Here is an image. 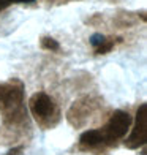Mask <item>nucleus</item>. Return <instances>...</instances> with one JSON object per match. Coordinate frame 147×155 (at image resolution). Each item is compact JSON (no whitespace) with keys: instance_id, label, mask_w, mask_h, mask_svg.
Returning a JSON list of instances; mask_svg holds the SVG:
<instances>
[{"instance_id":"obj_1","label":"nucleus","mask_w":147,"mask_h":155,"mask_svg":"<svg viewBox=\"0 0 147 155\" xmlns=\"http://www.w3.org/2000/svg\"><path fill=\"white\" fill-rule=\"evenodd\" d=\"M0 116L8 125L24 120V84L21 79L11 78L0 84Z\"/></svg>"},{"instance_id":"obj_2","label":"nucleus","mask_w":147,"mask_h":155,"mask_svg":"<svg viewBox=\"0 0 147 155\" xmlns=\"http://www.w3.org/2000/svg\"><path fill=\"white\" fill-rule=\"evenodd\" d=\"M29 106H30V112H32L33 119L37 120V124L41 128L49 130L59 124L60 109L57 106V103L47 94H44V92L33 94L29 101Z\"/></svg>"},{"instance_id":"obj_3","label":"nucleus","mask_w":147,"mask_h":155,"mask_svg":"<svg viewBox=\"0 0 147 155\" xmlns=\"http://www.w3.org/2000/svg\"><path fill=\"white\" fill-rule=\"evenodd\" d=\"M130 125H131V116L127 111H122V109L114 111L113 116L109 117L106 127L103 128V133L106 136L108 143L113 144L117 139L123 138L127 135V131L130 130Z\"/></svg>"},{"instance_id":"obj_4","label":"nucleus","mask_w":147,"mask_h":155,"mask_svg":"<svg viewBox=\"0 0 147 155\" xmlns=\"http://www.w3.org/2000/svg\"><path fill=\"white\" fill-rule=\"evenodd\" d=\"M98 104L100 103H98L96 100H93L92 97H84V98H81V100L74 101L71 104V108L68 109V114H67L68 122L73 127L84 125L89 120V117L96 111Z\"/></svg>"},{"instance_id":"obj_5","label":"nucleus","mask_w":147,"mask_h":155,"mask_svg":"<svg viewBox=\"0 0 147 155\" xmlns=\"http://www.w3.org/2000/svg\"><path fill=\"white\" fill-rule=\"evenodd\" d=\"M147 143V104H139L136 111V120L135 127L131 130V135L125 141V146L128 149H139L141 146H145Z\"/></svg>"},{"instance_id":"obj_6","label":"nucleus","mask_w":147,"mask_h":155,"mask_svg":"<svg viewBox=\"0 0 147 155\" xmlns=\"http://www.w3.org/2000/svg\"><path fill=\"white\" fill-rule=\"evenodd\" d=\"M109 144L103 130H87L84 131L79 138V146L82 149H96Z\"/></svg>"},{"instance_id":"obj_7","label":"nucleus","mask_w":147,"mask_h":155,"mask_svg":"<svg viewBox=\"0 0 147 155\" xmlns=\"http://www.w3.org/2000/svg\"><path fill=\"white\" fill-rule=\"evenodd\" d=\"M40 45L43 49H47V51H59L60 49V45L57 40H54L52 37H43L40 41Z\"/></svg>"},{"instance_id":"obj_8","label":"nucleus","mask_w":147,"mask_h":155,"mask_svg":"<svg viewBox=\"0 0 147 155\" xmlns=\"http://www.w3.org/2000/svg\"><path fill=\"white\" fill-rule=\"evenodd\" d=\"M114 45H116V41H114L113 38H106V41H104L101 46H98V48L95 49V52H96V54H108L111 49L114 48Z\"/></svg>"},{"instance_id":"obj_9","label":"nucleus","mask_w":147,"mask_h":155,"mask_svg":"<svg viewBox=\"0 0 147 155\" xmlns=\"http://www.w3.org/2000/svg\"><path fill=\"white\" fill-rule=\"evenodd\" d=\"M104 41H106V37H104V35H101V33H93L92 37H90V45H92L95 49H96L98 46H101Z\"/></svg>"},{"instance_id":"obj_10","label":"nucleus","mask_w":147,"mask_h":155,"mask_svg":"<svg viewBox=\"0 0 147 155\" xmlns=\"http://www.w3.org/2000/svg\"><path fill=\"white\" fill-rule=\"evenodd\" d=\"M32 2H35V0H0V11L8 8L13 3H32Z\"/></svg>"},{"instance_id":"obj_11","label":"nucleus","mask_w":147,"mask_h":155,"mask_svg":"<svg viewBox=\"0 0 147 155\" xmlns=\"http://www.w3.org/2000/svg\"><path fill=\"white\" fill-rule=\"evenodd\" d=\"M22 150H24V146H16L10 149L8 152H5L3 155H22Z\"/></svg>"}]
</instances>
